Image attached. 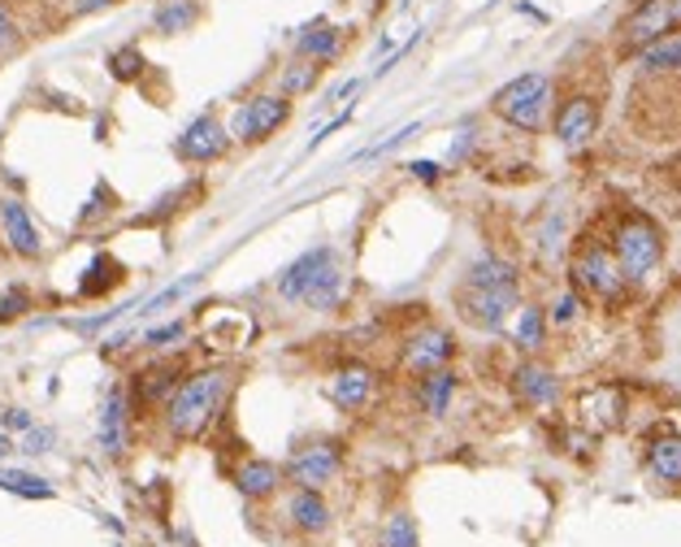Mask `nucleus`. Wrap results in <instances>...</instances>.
Instances as JSON below:
<instances>
[{
  "label": "nucleus",
  "mask_w": 681,
  "mask_h": 547,
  "mask_svg": "<svg viewBox=\"0 0 681 547\" xmlns=\"http://www.w3.org/2000/svg\"><path fill=\"white\" fill-rule=\"evenodd\" d=\"M235 383H239L235 365L191 370V374L174 387V396L161 405L165 439H170V444H196V439H205V435L222 422V413H226V405H231V396H235Z\"/></svg>",
  "instance_id": "1"
},
{
  "label": "nucleus",
  "mask_w": 681,
  "mask_h": 547,
  "mask_svg": "<svg viewBox=\"0 0 681 547\" xmlns=\"http://www.w3.org/2000/svg\"><path fill=\"white\" fill-rule=\"evenodd\" d=\"M604 244H608V252L617 257V265H621V274H626L630 283L647 278V274L665 261V231H660V222L647 217L643 209H621V213L612 217Z\"/></svg>",
  "instance_id": "2"
},
{
  "label": "nucleus",
  "mask_w": 681,
  "mask_h": 547,
  "mask_svg": "<svg viewBox=\"0 0 681 547\" xmlns=\"http://www.w3.org/2000/svg\"><path fill=\"white\" fill-rule=\"evenodd\" d=\"M569 278H573V291H578V296H591V300H599V304H621V300L630 296V287H634V283L621 274V265H617V257L608 252V244L595 239V235H582V239L573 244Z\"/></svg>",
  "instance_id": "3"
},
{
  "label": "nucleus",
  "mask_w": 681,
  "mask_h": 547,
  "mask_svg": "<svg viewBox=\"0 0 681 547\" xmlns=\"http://www.w3.org/2000/svg\"><path fill=\"white\" fill-rule=\"evenodd\" d=\"M547 109H552V78H547L543 70L517 74L512 83H504V87L491 96V113L504 117L508 126L525 130V135H538V130H543Z\"/></svg>",
  "instance_id": "4"
},
{
  "label": "nucleus",
  "mask_w": 681,
  "mask_h": 547,
  "mask_svg": "<svg viewBox=\"0 0 681 547\" xmlns=\"http://www.w3.org/2000/svg\"><path fill=\"white\" fill-rule=\"evenodd\" d=\"M681 30V0H643L634 4L621 22H617V48L630 52H647L656 43H669V35Z\"/></svg>",
  "instance_id": "5"
},
{
  "label": "nucleus",
  "mask_w": 681,
  "mask_h": 547,
  "mask_svg": "<svg viewBox=\"0 0 681 547\" xmlns=\"http://www.w3.org/2000/svg\"><path fill=\"white\" fill-rule=\"evenodd\" d=\"M292 122V100L283 91H261L252 100H244L235 109V122H231V139L235 144H265L274 139L283 126Z\"/></svg>",
  "instance_id": "6"
},
{
  "label": "nucleus",
  "mask_w": 681,
  "mask_h": 547,
  "mask_svg": "<svg viewBox=\"0 0 681 547\" xmlns=\"http://www.w3.org/2000/svg\"><path fill=\"white\" fill-rule=\"evenodd\" d=\"M599 117H604V100L591 96V91H569L560 104H556V117H552V130L560 139L565 152H582L595 135H599Z\"/></svg>",
  "instance_id": "7"
},
{
  "label": "nucleus",
  "mask_w": 681,
  "mask_h": 547,
  "mask_svg": "<svg viewBox=\"0 0 681 547\" xmlns=\"http://www.w3.org/2000/svg\"><path fill=\"white\" fill-rule=\"evenodd\" d=\"M517 300H521V287H469V283L456 287V313L473 331H504Z\"/></svg>",
  "instance_id": "8"
},
{
  "label": "nucleus",
  "mask_w": 681,
  "mask_h": 547,
  "mask_svg": "<svg viewBox=\"0 0 681 547\" xmlns=\"http://www.w3.org/2000/svg\"><path fill=\"white\" fill-rule=\"evenodd\" d=\"M343 461H347V452H343L339 439H313V444H305V448L292 452L287 478L300 492H322V487H331L343 474Z\"/></svg>",
  "instance_id": "9"
},
{
  "label": "nucleus",
  "mask_w": 681,
  "mask_h": 547,
  "mask_svg": "<svg viewBox=\"0 0 681 547\" xmlns=\"http://www.w3.org/2000/svg\"><path fill=\"white\" fill-rule=\"evenodd\" d=\"M231 148H235L231 126H222L213 113L191 117V122L183 126V135L174 139V157L187 161V165H213V161H222Z\"/></svg>",
  "instance_id": "10"
},
{
  "label": "nucleus",
  "mask_w": 681,
  "mask_h": 547,
  "mask_svg": "<svg viewBox=\"0 0 681 547\" xmlns=\"http://www.w3.org/2000/svg\"><path fill=\"white\" fill-rule=\"evenodd\" d=\"M183 378H187V374H183V361H152V365H144V370L126 383V396H131L135 418H148L152 409H161V405L174 396V387H178Z\"/></svg>",
  "instance_id": "11"
},
{
  "label": "nucleus",
  "mask_w": 681,
  "mask_h": 547,
  "mask_svg": "<svg viewBox=\"0 0 681 547\" xmlns=\"http://www.w3.org/2000/svg\"><path fill=\"white\" fill-rule=\"evenodd\" d=\"M131 426H135V409L126 396V383H117L104 405H100V422H96V444L109 461H122L131 452Z\"/></svg>",
  "instance_id": "12"
},
{
  "label": "nucleus",
  "mask_w": 681,
  "mask_h": 547,
  "mask_svg": "<svg viewBox=\"0 0 681 547\" xmlns=\"http://www.w3.org/2000/svg\"><path fill=\"white\" fill-rule=\"evenodd\" d=\"M451 357H456V339H451V331H443V326H417V331L404 339V357H399V361H404L408 374L425 378V374L443 370Z\"/></svg>",
  "instance_id": "13"
},
{
  "label": "nucleus",
  "mask_w": 681,
  "mask_h": 547,
  "mask_svg": "<svg viewBox=\"0 0 681 547\" xmlns=\"http://www.w3.org/2000/svg\"><path fill=\"white\" fill-rule=\"evenodd\" d=\"M0 235H4V248L22 261H39L44 257V235L35 226V217L26 213V204L17 196H4L0 200Z\"/></svg>",
  "instance_id": "14"
},
{
  "label": "nucleus",
  "mask_w": 681,
  "mask_h": 547,
  "mask_svg": "<svg viewBox=\"0 0 681 547\" xmlns=\"http://www.w3.org/2000/svg\"><path fill=\"white\" fill-rule=\"evenodd\" d=\"M373 387H377V374L364 361H343L339 370L331 374V383H326V396L343 413H360L373 400Z\"/></svg>",
  "instance_id": "15"
},
{
  "label": "nucleus",
  "mask_w": 681,
  "mask_h": 547,
  "mask_svg": "<svg viewBox=\"0 0 681 547\" xmlns=\"http://www.w3.org/2000/svg\"><path fill=\"white\" fill-rule=\"evenodd\" d=\"M335 265V248L331 244H318V248H309V252H300L283 274H278V283H274V291L287 300V304H300L305 300V291L313 287V278L322 274V270H331Z\"/></svg>",
  "instance_id": "16"
},
{
  "label": "nucleus",
  "mask_w": 681,
  "mask_h": 547,
  "mask_svg": "<svg viewBox=\"0 0 681 547\" xmlns=\"http://www.w3.org/2000/svg\"><path fill=\"white\" fill-rule=\"evenodd\" d=\"M626 391L621 387H612V383H604V387H591V391H582L578 396V422L582 426H591V431H617L621 422H626Z\"/></svg>",
  "instance_id": "17"
},
{
  "label": "nucleus",
  "mask_w": 681,
  "mask_h": 547,
  "mask_svg": "<svg viewBox=\"0 0 681 547\" xmlns=\"http://www.w3.org/2000/svg\"><path fill=\"white\" fill-rule=\"evenodd\" d=\"M287 526L296 531V535H305V539H318V535H326L331 531V522H335V513H331V500L322 496V492H292L287 496Z\"/></svg>",
  "instance_id": "18"
},
{
  "label": "nucleus",
  "mask_w": 681,
  "mask_h": 547,
  "mask_svg": "<svg viewBox=\"0 0 681 547\" xmlns=\"http://www.w3.org/2000/svg\"><path fill=\"white\" fill-rule=\"evenodd\" d=\"M647 470L656 483L681 492V435L673 426H656L647 435Z\"/></svg>",
  "instance_id": "19"
},
{
  "label": "nucleus",
  "mask_w": 681,
  "mask_h": 547,
  "mask_svg": "<svg viewBox=\"0 0 681 547\" xmlns=\"http://www.w3.org/2000/svg\"><path fill=\"white\" fill-rule=\"evenodd\" d=\"M231 483H235L239 496H248V500H274V496L283 492L287 474H283V465H274V461H265V457H248V461L235 465Z\"/></svg>",
  "instance_id": "20"
},
{
  "label": "nucleus",
  "mask_w": 681,
  "mask_h": 547,
  "mask_svg": "<svg viewBox=\"0 0 681 547\" xmlns=\"http://www.w3.org/2000/svg\"><path fill=\"white\" fill-rule=\"evenodd\" d=\"M512 391H517L521 405L543 409V405H552V400L560 396V378H556L547 365H538V361H521V365L512 370Z\"/></svg>",
  "instance_id": "21"
},
{
  "label": "nucleus",
  "mask_w": 681,
  "mask_h": 547,
  "mask_svg": "<svg viewBox=\"0 0 681 547\" xmlns=\"http://www.w3.org/2000/svg\"><path fill=\"white\" fill-rule=\"evenodd\" d=\"M339 52H343V30L335 26V22H326V17L309 22V26L296 35V57H305V61H322V65H331Z\"/></svg>",
  "instance_id": "22"
},
{
  "label": "nucleus",
  "mask_w": 681,
  "mask_h": 547,
  "mask_svg": "<svg viewBox=\"0 0 681 547\" xmlns=\"http://www.w3.org/2000/svg\"><path fill=\"white\" fill-rule=\"evenodd\" d=\"M456 387H460L456 370H451V365H443V370H434V374H425V378L417 383V400H421V409H425L430 418H447Z\"/></svg>",
  "instance_id": "23"
},
{
  "label": "nucleus",
  "mask_w": 681,
  "mask_h": 547,
  "mask_svg": "<svg viewBox=\"0 0 681 547\" xmlns=\"http://www.w3.org/2000/svg\"><path fill=\"white\" fill-rule=\"evenodd\" d=\"M122 278H126L122 261H113L109 252H96L91 265H87V274L78 278V300H100V296H109Z\"/></svg>",
  "instance_id": "24"
},
{
  "label": "nucleus",
  "mask_w": 681,
  "mask_h": 547,
  "mask_svg": "<svg viewBox=\"0 0 681 547\" xmlns=\"http://www.w3.org/2000/svg\"><path fill=\"white\" fill-rule=\"evenodd\" d=\"M200 17H205L200 0H161V4L152 9V26H157L161 35H183V30H191Z\"/></svg>",
  "instance_id": "25"
},
{
  "label": "nucleus",
  "mask_w": 681,
  "mask_h": 547,
  "mask_svg": "<svg viewBox=\"0 0 681 547\" xmlns=\"http://www.w3.org/2000/svg\"><path fill=\"white\" fill-rule=\"evenodd\" d=\"M469 287H521V270L504 257H478L465 274Z\"/></svg>",
  "instance_id": "26"
},
{
  "label": "nucleus",
  "mask_w": 681,
  "mask_h": 547,
  "mask_svg": "<svg viewBox=\"0 0 681 547\" xmlns=\"http://www.w3.org/2000/svg\"><path fill=\"white\" fill-rule=\"evenodd\" d=\"M322 74H326V65H322V61H305V57H296V61L278 74V91H283L287 100H296V96L313 91V87L322 83Z\"/></svg>",
  "instance_id": "27"
},
{
  "label": "nucleus",
  "mask_w": 681,
  "mask_h": 547,
  "mask_svg": "<svg viewBox=\"0 0 681 547\" xmlns=\"http://www.w3.org/2000/svg\"><path fill=\"white\" fill-rule=\"evenodd\" d=\"M512 344L521 352H538L547 344V313L538 304H521L517 313V326H512Z\"/></svg>",
  "instance_id": "28"
},
{
  "label": "nucleus",
  "mask_w": 681,
  "mask_h": 547,
  "mask_svg": "<svg viewBox=\"0 0 681 547\" xmlns=\"http://www.w3.org/2000/svg\"><path fill=\"white\" fill-rule=\"evenodd\" d=\"M377 547H421V531H417V518L408 513H391L382 535H377Z\"/></svg>",
  "instance_id": "29"
},
{
  "label": "nucleus",
  "mask_w": 681,
  "mask_h": 547,
  "mask_svg": "<svg viewBox=\"0 0 681 547\" xmlns=\"http://www.w3.org/2000/svg\"><path fill=\"white\" fill-rule=\"evenodd\" d=\"M300 304H309V309H335L339 304V265H331V270H322L318 278H313V287L305 291V300Z\"/></svg>",
  "instance_id": "30"
},
{
  "label": "nucleus",
  "mask_w": 681,
  "mask_h": 547,
  "mask_svg": "<svg viewBox=\"0 0 681 547\" xmlns=\"http://www.w3.org/2000/svg\"><path fill=\"white\" fill-rule=\"evenodd\" d=\"M144 70H148V61H144V52H139L135 43H122V48L109 52V74H113L117 83H135Z\"/></svg>",
  "instance_id": "31"
},
{
  "label": "nucleus",
  "mask_w": 681,
  "mask_h": 547,
  "mask_svg": "<svg viewBox=\"0 0 681 547\" xmlns=\"http://www.w3.org/2000/svg\"><path fill=\"white\" fill-rule=\"evenodd\" d=\"M0 492H13V496H26V500H52V487L35 474H22V470H9L0 474Z\"/></svg>",
  "instance_id": "32"
},
{
  "label": "nucleus",
  "mask_w": 681,
  "mask_h": 547,
  "mask_svg": "<svg viewBox=\"0 0 681 547\" xmlns=\"http://www.w3.org/2000/svg\"><path fill=\"white\" fill-rule=\"evenodd\" d=\"M22 48V26H17V13L9 0H0V61H9L13 52Z\"/></svg>",
  "instance_id": "33"
},
{
  "label": "nucleus",
  "mask_w": 681,
  "mask_h": 547,
  "mask_svg": "<svg viewBox=\"0 0 681 547\" xmlns=\"http://www.w3.org/2000/svg\"><path fill=\"white\" fill-rule=\"evenodd\" d=\"M30 309H35V300H30L26 287H4V291H0V322H17V318H26Z\"/></svg>",
  "instance_id": "34"
},
{
  "label": "nucleus",
  "mask_w": 681,
  "mask_h": 547,
  "mask_svg": "<svg viewBox=\"0 0 681 547\" xmlns=\"http://www.w3.org/2000/svg\"><path fill=\"white\" fill-rule=\"evenodd\" d=\"M578 313H582V296L569 287V291H560V296H556V304H552L547 322H552V326H573V322H578Z\"/></svg>",
  "instance_id": "35"
},
{
  "label": "nucleus",
  "mask_w": 681,
  "mask_h": 547,
  "mask_svg": "<svg viewBox=\"0 0 681 547\" xmlns=\"http://www.w3.org/2000/svg\"><path fill=\"white\" fill-rule=\"evenodd\" d=\"M178 339H187V322H165V326L144 331V348H152V352H161V348H170Z\"/></svg>",
  "instance_id": "36"
},
{
  "label": "nucleus",
  "mask_w": 681,
  "mask_h": 547,
  "mask_svg": "<svg viewBox=\"0 0 681 547\" xmlns=\"http://www.w3.org/2000/svg\"><path fill=\"white\" fill-rule=\"evenodd\" d=\"M200 278H205V274H187V278H178V283H170L165 291H157V296H152V300L144 304V313H157V309H165L170 300H178V296H187V291H191V287H196Z\"/></svg>",
  "instance_id": "37"
},
{
  "label": "nucleus",
  "mask_w": 681,
  "mask_h": 547,
  "mask_svg": "<svg viewBox=\"0 0 681 547\" xmlns=\"http://www.w3.org/2000/svg\"><path fill=\"white\" fill-rule=\"evenodd\" d=\"M52 439H57L52 431H35V426H30V431H26V439H22V452H30V457H44Z\"/></svg>",
  "instance_id": "38"
},
{
  "label": "nucleus",
  "mask_w": 681,
  "mask_h": 547,
  "mask_svg": "<svg viewBox=\"0 0 681 547\" xmlns=\"http://www.w3.org/2000/svg\"><path fill=\"white\" fill-rule=\"evenodd\" d=\"M417 130H421V126H417V122H412V126H404V130H395V135H391V139H382V144H373V148H369V152H364V157H382V152H391V148H399V144H404V139H412V135H417Z\"/></svg>",
  "instance_id": "39"
},
{
  "label": "nucleus",
  "mask_w": 681,
  "mask_h": 547,
  "mask_svg": "<svg viewBox=\"0 0 681 547\" xmlns=\"http://www.w3.org/2000/svg\"><path fill=\"white\" fill-rule=\"evenodd\" d=\"M0 422H4V431H22V435H26L30 426H35L26 409H4V413H0Z\"/></svg>",
  "instance_id": "40"
},
{
  "label": "nucleus",
  "mask_w": 681,
  "mask_h": 547,
  "mask_svg": "<svg viewBox=\"0 0 681 547\" xmlns=\"http://www.w3.org/2000/svg\"><path fill=\"white\" fill-rule=\"evenodd\" d=\"M117 0H70V13L74 17H87V13H100V9H113Z\"/></svg>",
  "instance_id": "41"
},
{
  "label": "nucleus",
  "mask_w": 681,
  "mask_h": 547,
  "mask_svg": "<svg viewBox=\"0 0 681 547\" xmlns=\"http://www.w3.org/2000/svg\"><path fill=\"white\" fill-rule=\"evenodd\" d=\"M408 170H412V178H421V183H438V165H434V161H412Z\"/></svg>",
  "instance_id": "42"
},
{
  "label": "nucleus",
  "mask_w": 681,
  "mask_h": 547,
  "mask_svg": "<svg viewBox=\"0 0 681 547\" xmlns=\"http://www.w3.org/2000/svg\"><path fill=\"white\" fill-rule=\"evenodd\" d=\"M9 452H13V439H9V435H0V461H4Z\"/></svg>",
  "instance_id": "43"
}]
</instances>
